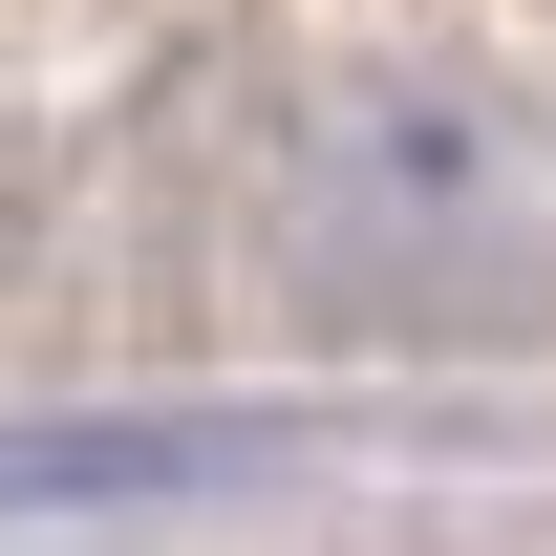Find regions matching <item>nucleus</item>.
I'll return each instance as SVG.
<instances>
[{"label": "nucleus", "mask_w": 556, "mask_h": 556, "mask_svg": "<svg viewBox=\"0 0 556 556\" xmlns=\"http://www.w3.org/2000/svg\"><path fill=\"white\" fill-rule=\"evenodd\" d=\"M278 214H300V257L321 278H386V300H428V278H492L514 236H535V150L492 129L471 86H321L300 108V150H278Z\"/></svg>", "instance_id": "nucleus-1"}, {"label": "nucleus", "mask_w": 556, "mask_h": 556, "mask_svg": "<svg viewBox=\"0 0 556 556\" xmlns=\"http://www.w3.org/2000/svg\"><path fill=\"white\" fill-rule=\"evenodd\" d=\"M193 471H257V428H22L0 492H193Z\"/></svg>", "instance_id": "nucleus-2"}]
</instances>
